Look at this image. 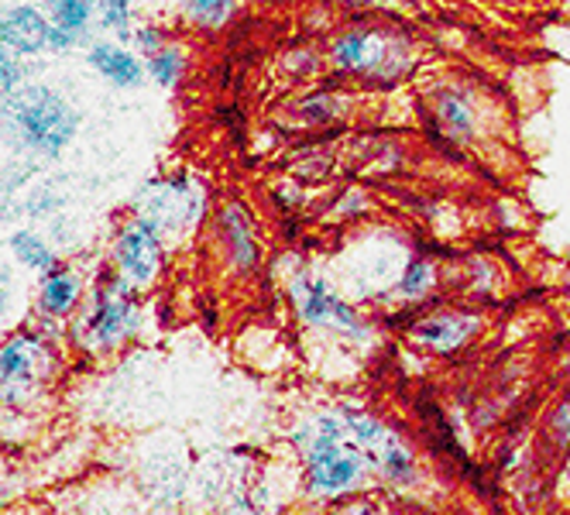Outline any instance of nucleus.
<instances>
[{
  "mask_svg": "<svg viewBox=\"0 0 570 515\" xmlns=\"http://www.w3.org/2000/svg\"><path fill=\"white\" fill-rule=\"evenodd\" d=\"M120 283H128L135 293H151L161 279H166L169 268V241L161 227L138 214L128 210L125 217L117 220L114 237L107 245V265Z\"/></svg>",
  "mask_w": 570,
  "mask_h": 515,
  "instance_id": "nucleus-8",
  "label": "nucleus"
},
{
  "mask_svg": "<svg viewBox=\"0 0 570 515\" xmlns=\"http://www.w3.org/2000/svg\"><path fill=\"white\" fill-rule=\"evenodd\" d=\"M66 372V350L49 324H28L0 340V409L28 416Z\"/></svg>",
  "mask_w": 570,
  "mask_h": 515,
  "instance_id": "nucleus-5",
  "label": "nucleus"
},
{
  "mask_svg": "<svg viewBox=\"0 0 570 515\" xmlns=\"http://www.w3.org/2000/svg\"><path fill=\"white\" fill-rule=\"evenodd\" d=\"M173 42V34H169V28L166 24H158V21H138L135 24V34H131V46H135V52L138 56H155L158 49H166Z\"/></svg>",
  "mask_w": 570,
  "mask_h": 515,
  "instance_id": "nucleus-22",
  "label": "nucleus"
},
{
  "mask_svg": "<svg viewBox=\"0 0 570 515\" xmlns=\"http://www.w3.org/2000/svg\"><path fill=\"white\" fill-rule=\"evenodd\" d=\"M145 330V296L120 283L110 268L94 275L87 303L66 324L69 347L87 362L117 358Z\"/></svg>",
  "mask_w": 570,
  "mask_h": 515,
  "instance_id": "nucleus-3",
  "label": "nucleus"
},
{
  "mask_svg": "<svg viewBox=\"0 0 570 515\" xmlns=\"http://www.w3.org/2000/svg\"><path fill=\"white\" fill-rule=\"evenodd\" d=\"M285 299H289L299 327L320 340H331L341 350H364L379 344V320L347 293H341L327 271L296 268L285 279Z\"/></svg>",
  "mask_w": 570,
  "mask_h": 515,
  "instance_id": "nucleus-4",
  "label": "nucleus"
},
{
  "mask_svg": "<svg viewBox=\"0 0 570 515\" xmlns=\"http://www.w3.org/2000/svg\"><path fill=\"white\" fill-rule=\"evenodd\" d=\"M94 286V275L79 261H59L52 271L38 275L35 286V316L49 327H62L79 313V306L87 303V293Z\"/></svg>",
  "mask_w": 570,
  "mask_h": 515,
  "instance_id": "nucleus-13",
  "label": "nucleus"
},
{
  "mask_svg": "<svg viewBox=\"0 0 570 515\" xmlns=\"http://www.w3.org/2000/svg\"><path fill=\"white\" fill-rule=\"evenodd\" d=\"M83 62L90 66L94 76H100L104 83L114 87V90L135 93V90H145L148 87L145 56H138L135 46L131 42H120V38L97 34L94 42L83 49Z\"/></svg>",
  "mask_w": 570,
  "mask_h": 515,
  "instance_id": "nucleus-14",
  "label": "nucleus"
},
{
  "mask_svg": "<svg viewBox=\"0 0 570 515\" xmlns=\"http://www.w3.org/2000/svg\"><path fill=\"white\" fill-rule=\"evenodd\" d=\"M327 62L341 79L361 87H399L416 69V42L410 31L382 21H357L334 34Z\"/></svg>",
  "mask_w": 570,
  "mask_h": 515,
  "instance_id": "nucleus-6",
  "label": "nucleus"
},
{
  "mask_svg": "<svg viewBox=\"0 0 570 515\" xmlns=\"http://www.w3.org/2000/svg\"><path fill=\"white\" fill-rule=\"evenodd\" d=\"M341 413L347 419L354 444L361 447L364 460L372 467L375 488H385L395 495H413L426 485V471L413 440L402 437L385 416H379L375 409L354 406V403H341Z\"/></svg>",
  "mask_w": 570,
  "mask_h": 515,
  "instance_id": "nucleus-7",
  "label": "nucleus"
},
{
  "mask_svg": "<svg viewBox=\"0 0 570 515\" xmlns=\"http://www.w3.org/2000/svg\"><path fill=\"white\" fill-rule=\"evenodd\" d=\"M97 21H100V34L131 42L135 24H138L135 0H97Z\"/></svg>",
  "mask_w": 570,
  "mask_h": 515,
  "instance_id": "nucleus-21",
  "label": "nucleus"
},
{
  "mask_svg": "<svg viewBox=\"0 0 570 515\" xmlns=\"http://www.w3.org/2000/svg\"><path fill=\"white\" fill-rule=\"evenodd\" d=\"M83 128L79 107L46 79H28L0 103V141L28 162H59Z\"/></svg>",
  "mask_w": 570,
  "mask_h": 515,
  "instance_id": "nucleus-2",
  "label": "nucleus"
},
{
  "mask_svg": "<svg viewBox=\"0 0 570 515\" xmlns=\"http://www.w3.org/2000/svg\"><path fill=\"white\" fill-rule=\"evenodd\" d=\"M430 113H433V121H436V131L446 141H454V145L474 141L481 113H478V103H474V97L468 90H461L454 83L436 87L430 93Z\"/></svg>",
  "mask_w": 570,
  "mask_h": 515,
  "instance_id": "nucleus-16",
  "label": "nucleus"
},
{
  "mask_svg": "<svg viewBox=\"0 0 570 515\" xmlns=\"http://www.w3.org/2000/svg\"><path fill=\"white\" fill-rule=\"evenodd\" d=\"M484 313L478 306H423L410 324H405V340L426 358H454L464 354L478 334L484 330Z\"/></svg>",
  "mask_w": 570,
  "mask_h": 515,
  "instance_id": "nucleus-9",
  "label": "nucleus"
},
{
  "mask_svg": "<svg viewBox=\"0 0 570 515\" xmlns=\"http://www.w3.org/2000/svg\"><path fill=\"white\" fill-rule=\"evenodd\" d=\"M547 440L560 450H570V392L560 395V403L547 416Z\"/></svg>",
  "mask_w": 570,
  "mask_h": 515,
  "instance_id": "nucleus-23",
  "label": "nucleus"
},
{
  "mask_svg": "<svg viewBox=\"0 0 570 515\" xmlns=\"http://www.w3.org/2000/svg\"><path fill=\"white\" fill-rule=\"evenodd\" d=\"M145 66H148V83L155 90H176V87H183V79L189 72V49L173 38L166 49L148 56Z\"/></svg>",
  "mask_w": 570,
  "mask_h": 515,
  "instance_id": "nucleus-20",
  "label": "nucleus"
},
{
  "mask_svg": "<svg viewBox=\"0 0 570 515\" xmlns=\"http://www.w3.org/2000/svg\"><path fill=\"white\" fill-rule=\"evenodd\" d=\"M28 62L8 56V52H0V103H4L21 83H28Z\"/></svg>",
  "mask_w": 570,
  "mask_h": 515,
  "instance_id": "nucleus-25",
  "label": "nucleus"
},
{
  "mask_svg": "<svg viewBox=\"0 0 570 515\" xmlns=\"http://www.w3.org/2000/svg\"><path fill=\"white\" fill-rule=\"evenodd\" d=\"M289 444L299 460V492L313 505H337L351 495L372 492L375 478L354 444L341 406H320L296 419Z\"/></svg>",
  "mask_w": 570,
  "mask_h": 515,
  "instance_id": "nucleus-1",
  "label": "nucleus"
},
{
  "mask_svg": "<svg viewBox=\"0 0 570 515\" xmlns=\"http://www.w3.org/2000/svg\"><path fill=\"white\" fill-rule=\"evenodd\" d=\"M131 210L151 217L161 227V234H166V241H173V237L203 224V217H207V192H203V186H196L186 172H176V176H166L145 186L141 196L131 204Z\"/></svg>",
  "mask_w": 570,
  "mask_h": 515,
  "instance_id": "nucleus-10",
  "label": "nucleus"
},
{
  "mask_svg": "<svg viewBox=\"0 0 570 515\" xmlns=\"http://www.w3.org/2000/svg\"><path fill=\"white\" fill-rule=\"evenodd\" d=\"M210 245L217 261L224 265L234 279H248V275L262 265V237L255 214L240 200H227L210 217Z\"/></svg>",
  "mask_w": 570,
  "mask_h": 515,
  "instance_id": "nucleus-11",
  "label": "nucleus"
},
{
  "mask_svg": "<svg viewBox=\"0 0 570 515\" xmlns=\"http://www.w3.org/2000/svg\"><path fill=\"white\" fill-rule=\"evenodd\" d=\"M443 283L440 275V265L426 255H413L405 261V268L399 271L395 286L389 289V296L382 299V306H392V309H423L430 296H436Z\"/></svg>",
  "mask_w": 570,
  "mask_h": 515,
  "instance_id": "nucleus-17",
  "label": "nucleus"
},
{
  "mask_svg": "<svg viewBox=\"0 0 570 515\" xmlns=\"http://www.w3.org/2000/svg\"><path fill=\"white\" fill-rule=\"evenodd\" d=\"M563 375H567V382H570V350L563 354Z\"/></svg>",
  "mask_w": 570,
  "mask_h": 515,
  "instance_id": "nucleus-27",
  "label": "nucleus"
},
{
  "mask_svg": "<svg viewBox=\"0 0 570 515\" xmlns=\"http://www.w3.org/2000/svg\"><path fill=\"white\" fill-rule=\"evenodd\" d=\"M11 303H14V279H11L8 268H0V327H4V320H8Z\"/></svg>",
  "mask_w": 570,
  "mask_h": 515,
  "instance_id": "nucleus-26",
  "label": "nucleus"
},
{
  "mask_svg": "<svg viewBox=\"0 0 570 515\" xmlns=\"http://www.w3.org/2000/svg\"><path fill=\"white\" fill-rule=\"evenodd\" d=\"M331 508H334V515H392L385 498L375 495V488L361 492V495H351V498H344V502H337Z\"/></svg>",
  "mask_w": 570,
  "mask_h": 515,
  "instance_id": "nucleus-24",
  "label": "nucleus"
},
{
  "mask_svg": "<svg viewBox=\"0 0 570 515\" xmlns=\"http://www.w3.org/2000/svg\"><path fill=\"white\" fill-rule=\"evenodd\" d=\"M237 8H240V0H179L176 18L186 31L217 34L234 21Z\"/></svg>",
  "mask_w": 570,
  "mask_h": 515,
  "instance_id": "nucleus-19",
  "label": "nucleus"
},
{
  "mask_svg": "<svg viewBox=\"0 0 570 515\" xmlns=\"http://www.w3.org/2000/svg\"><path fill=\"white\" fill-rule=\"evenodd\" d=\"M56 24V56L83 52L100 34L97 0H31Z\"/></svg>",
  "mask_w": 570,
  "mask_h": 515,
  "instance_id": "nucleus-15",
  "label": "nucleus"
},
{
  "mask_svg": "<svg viewBox=\"0 0 570 515\" xmlns=\"http://www.w3.org/2000/svg\"><path fill=\"white\" fill-rule=\"evenodd\" d=\"M8 251L31 275H46V271H52L62 261V255L56 251V245L38 227H18L8 237Z\"/></svg>",
  "mask_w": 570,
  "mask_h": 515,
  "instance_id": "nucleus-18",
  "label": "nucleus"
},
{
  "mask_svg": "<svg viewBox=\"0 0 570 515\" xmlns=\"http://www.w3.org/2000/svg\"><path fill=\"white\" fill-rule=\"evenodd\" d=\"M0 52L21 62L56 56V24L31 0H8L0 4Z\"/></svg>",
  "mask_w": 570,
  "mask_h": 515,
  "instance_id": "nucleus-12",
  "label": "nucleus"
}]
</instances>
